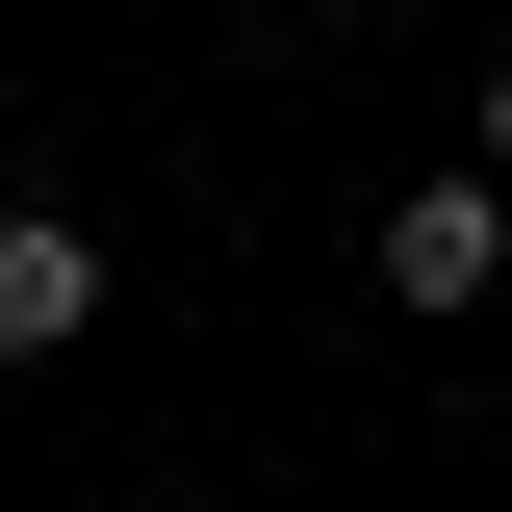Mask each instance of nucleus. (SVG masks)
Instances as JSON below:
<instances>
[{
	"instance_id": "obj_1",
	"label": "nucleus",
	"mask_w": 512,
	"mask_h": 512,
	"mask_svg": "<svg viewBox=\"0 0 512 512\" xmlns=\"http://www.w3.org/2000/svg\"><path fill=\"white\" fill-rule=\"evenodd\" d=\"M359 282H384L410 333H461V308H512V180H487V154H436V180H410V205L359 231Z\"/></svg>"
},
{
	"instance_id": "obj_2",
	"label": "nucleus",
	"mask_w": 512,
	"mask_h": 512,
	"mask_svg": "<svg viewBox=\"0 0 512 512\" xmlns=\"http://www.w3.org/2000/svg\"><path fill=\"white\" fill-rule=\"evenodd\" d=\"M103 333V231L77 205H0V359H77Z\"/></svg>"
},
{
	"instance_id": "obj_3",
	"label": "nucleus",
	"mask_w": 512,
	"mask_h": 512,
	"mask_svg": "<svg viewBox=\"0 0 512 512\" xmlns=\"http://www.w3.org/2000/svg\"><path fill=\"white\" fill-rule=\"evenodd\" d=\"M487 180H512V52H487Z\"/></svg>"
}]
</instances>
